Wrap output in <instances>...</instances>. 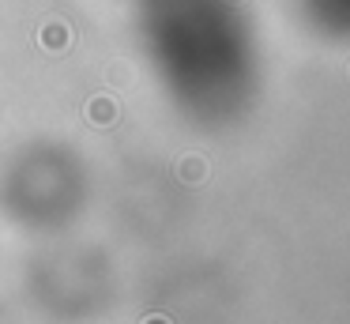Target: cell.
Listing matches in <instances>:
<instances>
[{
  "label": "cell",
  "instance_id": "cell-1",
  "mask_svg": "<svg viewBox=\"0 0 350 324\" xmlns=\"http://www.w3.org/2000/svg\"><path fill=\"white\" fill-rule=\"evenodd\" d=\"M147 34L166 79L207 98L241 87L249 38L226 0H151Z\"/></svg>",
  "mask_w": 350,
  "mask_h": 324
}]
</instances>
